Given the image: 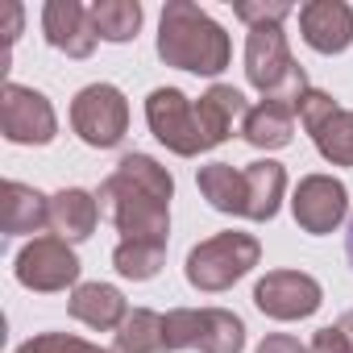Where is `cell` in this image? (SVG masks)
<instances>
[{
    "label": "cell",
    "mask_w": 353,
    "mask_h": 353,
    "mask_svg": "<svg viewBox=\"0 0 353 353\" xmlns=\"http://www.w3.org/2000/svg\"><path fill=\"white\" fill-rule=\"evenodd\" d=\"M170 196L174 179L150 154H125L117 170L100 188V216H108L121 233V241L141 245H166L170 233Z\"/></svg>",
    "instance_id": "obj_1"
},
{
    "label": "cell",
    "mask_w": 353,
    "mask_h": 353,
    "mask_svg": "<svg viewBox=\"0 0 353 353\" xmlns=\"http://www.w3.org/2000/svg\"><path fill=\"white\" fill-rule=\"evenodd\" d=\"M158 59L192 75H221L233 59L229 34L192 0H170L158 21Z\"/></svg>",
    "instance_id": "obj_2"
},
{
    "label": "cell",
    "mask_w": 353,
    "mask_h": 353,
    "mask_svg": "<svg viewBox=\"0 0 353 353\" xmlns=\"http://www.w3.org/2000/svg\"><path fill=\"white\" fill-rule=\"evenodd\" d=\"M245 75L262 92V100H274V104H287V108H295V100L307 92V75L291 59L283 26L250 30V38H245Z\"/></svg>",
    "instance_id": "obj_3"
},
{
    "label": "cell",
    "mask_w": 353,
    "mask_h": 353,
    "mask_svg": "<svg viewBox=\"0 0 353 353\" xmlns=\"http://www.w3.org/2000/svg\"><path fill=\"white\" fill-rule=\"evenodd\" d=\"M258 258H262L258 237L229 229V233H216V237L200 241V245L188 254L183 274H188V283H192L196 291L216 295V291H229L237 279H245V274L258 266Z\"/></svg>",
    "instance_id": "obj_4"
},
{
    "label": "cell",
    "mask_w": 353,
    "mask_h": 353,
    "mask_svg": "<svg viewBox=\"0 0 353 353\" xmlns=\"http://www.w3.org/2000/svg\"><path fill=\"white\" fill-rule=\"evenodd\" d=\"M170 353L200 349V353H241L245 349V324L241 316L225 307H174L162 316Z\"/></svg>",
    "instance_id": "obj_5"
},
{
    "label": "cell",
    "mask_w": 353,
    "mask_h": 353,
    "mask_svg": "<svg viewBox=\"0 0 353 353\" xmlns=\"http://www.w3.org/2000/svg\"><path fill=\"white\" fill-rule=\"evenodd\" d=\"M71 129L92 150H112L129 133V100L112 83H88L71 100Z\"/></svg>",
    "instance_id": "obj_6"
},
{
    "label": "cell",
    "mask_w": 353,
    "mask_h": 353,
    "mask_svg": "<svg viewBox=\"0 0 353 353\" xmlns=\"http://www.w3.org/2000/svg\"><path fill=\"white\" fill-rule=\"evenodd\" d=\"M295 117L312 133L320 158H328L332 166H353V112L349 108H341L328 92L307 88L295 100Z\"/></svg>",
    "instance_id": "obj_7"
},
{
    "label": "cell",
    "mask_w": 353,
    "mask_h": 353,
    "mask_svg": "<svg viewBox=\"0 0 353 353\" xmlns=\"http://www.w3.org/2000/svg\"><path fill=\"white\" fill-rule=\"evenodd\" d=\"M145 121H150V133L179 158H196L208 150L204 133H200V121H196V104L179 92V88H154L145 96Z\"/></svg>",
    "instance_id": "obj_8"
},
{
    "label": "cell",
    "mask_w": 353,
    "mask_h": 353,
    "mask_svg": "<svg viewBox=\"0 0 353 353\" xmlns=\"http://www.w3.org/2000/svg\"><path fill=\"white\" fill-rule=\"evenodd\" d=\"M0 133L13 145H50L59 133V117L42 92L5 83V92H0Z\"/></svg>",
    "instance_id": "obj_9"
},
{
    "label": "cell",
    "mask_w": 353,
    "mask_h": 353,
    "mask_svg": "<svg viewBox=\"0 0 353 353\" xmlns=\"http://www.w3.org/2000/svg\"><path fill=\"white\" fill-rule=\"evenodd\" d=\"M17 283L30 291H67L79 283V258L71 250V241L63 237H34L21 254H17Z\"/></svg>",
    "instance_id": "obj_10"
},
{
    "label": "cell",
    "mask_w": 353,
    "mask_h": 353,
    "mask_svg": "<svg viewBox=\"0 0 353 353\" xmlns=\"http://www.w3.org/2000/svg\"><path fill=\"white\" fill-rule=\"evenodd\" d=\"M254 303L270 320H307L324 303V291L303 270H270L266 279H258Z\"/></svg>",
    "instance_id": "obj_11"
},
{
    "label": "cell",
    "mask_w": 353,
    "mask_h": 353,
    "mask_svg": "<svg viewBox=\"0 0 353 353\" xmlns=\"http://www.w3.org/2000/svg\"><path fill=\"white\" fill-rule=\"evenodd\" d=\"M291 212H295V225L303 233L324 237L345 221L349 192H345L341 179H332V174H307V179H299V188L291 196Z\"/></svg>",
    "instance_id": "obj_12"
},
{
    "label": "cell",
    "mask_w": 353,
    "mask_h": 353,
    "mask_svg": "<svg viewBox=\"0 0 353 353\" xmlns=\"http://www.w3.org/2000/svg\"><path fill=\"white\" fill-rule=\"evenodd\" d=\"M42 34L67 59H88L100 42L92 26V9H83L79 0H50L42 9Z\"/></svg>",
    "instance_id": "obj_13"
},
{
    "label": "cell",
    "mask_w": 353,
    "mask_h": 353,
    "mask_svg": "<svg viewBox=\"0 0 353 353\" xmlns=\"http://www.w3.org/2000/svg\"><path fill=\"white\" fill-rule=\"evenodd\" d=\"M303 42L320 54H341L353 46V9L345 0H312L299 9Z\"/></svg>",
    "instance_id": "obj_14"
},
{
    "label": "cell",
    "mask_w": 353,
    "mask_h": 353,
    "mask_svg": "<svg viewBox=\"0 0 353 353\" xmlns=\"http://www.w3.org/2000/svg\"><path fill=\"white\" fill-rule=\"evenodd\" d=\"M0 229H5L9 237L50 229V200L42 192H34L30 183L5 179L0 183Z\"/></svg>",
    "instance_id": "obj_15"
},
{
    "label": "cell",
    "mask_w": 353,
    "mask_h": 353,
    "mask_svg": "<svg viewBox=\"0 0 353 353\" xmlns=\"http://www.w3.org/2000/svg\"><path fill=\"white\" fill-rule=\"evenodd\" d=\"M245 96L237 92V88H229V83H212L200 100H196V121H200V133H204V141H208V150H216L229 133H233V125L237 121H245Z\"/></svg>",
    "instance_id": "obj_16"
},
{
    "label": "cell",
    "mask_w": 353,
    "mask_h": 353,
    "mask_svg": "<svg viewBox=\"0 0 353 353\" xmlns=\"http://www.w3.org/2000/svg\"><path fill=\"white\" fill-rule=\"evenodd\" d=\"M100 225V200L83 188H63L50 196V233L63 241H88Z\"/></svg>",
    "instance_id": "obj_17"
},
{
    "label": "cell",
    "mask_w": 353,
    "mask_h": 353,
    "mask_svg": "<svg viewBox=\"0 0 353 353\" xmlns=\"http://www.w3.org/2000/svg\"><path fill=\"white\" fill-rule=\"evenodd\" d=\"M67 307H71V316L79 324H88L96 332H117L125 324V316H129L125 295L117 287H108V283H79L71 291V303Z\"/></svg>",
    "instance_id": "obj_18"
},
{
    "label": "cell",
    "mask_w": 353,
    "mask_h": 353,
    "mask_svg": "<svg viewBox=\"0 0 353 353\" xmlns=\"http://www.w3.org/2000/svg\"><path fill=\"white\" fill-rule=\"evenodd\" d=\"M287 192V170L274 158L245 166V221H270Z\"/></svg>",
    "instance_id": "obj_19"
},
{
    "label": "cell",
    "mask_w": 353,
    "mask_h": 353,
    "mask_svg": "<svg viewBox=\"0 0 353 353\" xmlns=\"http://www.w3.org/2000/svg\"><path fill=\"white\" fill-rule=\"evenodd\" d=\"M241 137L250 145H258V150H283V145H291V137H295V108L274 104V100L254 104L245 112V121H241Z\"/></svg>",
    "instance_id": "obj_20"
},
{
    "label": "cell",
    "mask_w": 353,
    "mask_h": 353,
    "mask_svg": "<svg viewBox=\"0 0 353 353\" xmlns=\"http://www.w3.org/2000/svg\"><path fill=\"white\" fill-rule=\"evenodd\" d=\"M196 183H200V196L216 212L245 216V170H233L229 162H212V166H200Z\"/></svg>",
    "instance_id": "obj_21"
},
{
    "label": "cell",
    "mask_w": 353,
    "mask_h": 353,
    "mask_svg": "<svg viewBox=\"0 0 353 353\" xmlns=\"http://www.w3.org/2000/svg\"><path fill=\"white\" fill-rule=\"evenodd\" d=\"M112 353H170L162 316L150 312V307H133V312L125 316V324L117 328Z\"/></svg>",
    "instance_id": "obj_22"
},
{
    "label": "cell",
    "mask_w": 353,
    "mask_h": 353,
    "mask_svg": "<svg viewBox=\"0 0 353 353\" xmlns=\"http://www.w3.org/2000/svg\"><path fill=\"white\" fill-rule=\"evenodd\" d=\"M92 26H96V38L104 42H133L141 30V5L137 0H96Z\"/></svg>",
    "instance_id": "obj_23"
},
{
    "label": "cell",
    "mask_w": 353,
    "mask_h": 353,
    "mask_svg": "<svg viewBox=\"0 0 353 353\" xmlns=\"http://www.w3.org/2000/svg\"><path fill=\"white\" fill-rule=\"evenodd\" d=\"M162 258H166V245H141V241H121L112 250V266L121 279H133V283H145L162 270Z\"/></svg>",
    "instance_id": "obj_24"
},
{
    "label": "cell",
    "mask_w": 353,
    "mask_h": 353,
    "mask_svg": "<svg viewBox=\"0 0 353 353\" xmlns=\"http://www.w3.org/2000/svg\"><path fill=\"white\" fill-rule=\"evenodd\" d=\"M13 353H112V349H100V345L71 336V332H38L26 345H17Z\"/></svg>",
    "instance_id": "obj_25"
},
{
    "label": "cell",
    "mask_w": 353,
    "mask_h": 353,
    "mask_svg": "<svg viewBox=\"0 0 353 353\" xmlns=\"http://www.w3.org/2000/svg\"><path fill=\"white\" fill-rule=\"evenodd\" d=\"M233 13H237L250 30H262V26H283L295 9L287 5V0H237Z\"/></svg>",
    "instance_id": "obj_26"
},
{
    "label": "cell",
    "mask_w": 353,
    "mask_h": 353,
    "mask_svg": "<svg viewBox=\"0 0 353 353\" xmlns=\"http://www.w3.org/2000/svg\"><path fill=\"white\" fill-rule=\"evenodd\" d=\"M307 353H353V345H349V336L341 332V324H324V328H316Z\"/></svg>",
    "instance_id": "obj_27"
},
{
    "label": "cell",
    "mask_w": 353,
    "mask_h": 353,
    "mask_svg": "<svg viewBox=\"0 0 353 353\" xmlns=\"http://www.w3.org/2000/svg\"><path fill=\"white\" fill-rule=\"evenodd\" d=\"M258 353H307V345H299V341L287 336V332H274V336H266V341L258 345Z\"/></svg>",
    "instance_id": "obj_28"
},
{
    "label": "cell",
    "mask_w": 353,
    "mask_h": 353,
    "mask_svg": "<svg viewBox=\"0 0 353 353\" xmlns=\"http://www.w3.org/2000/svg\"><path fill=\"white\" fill-rule=\"evenodd\" d=\"M5 17H9V30H5V42L13 46V42H17V34H21V5H17V0H9V5H5Z\"/></svg>",
    "instance_id": "obj_29"
},
{
    "label": "cell",
    "mask_w": 353,
    "mask_h": 353,
    "mask_svg": "<svg viewBox=\"0 0 353 353\" xmlns=\"http://www.w3.org/2000/svg\"><path fill=\"white\" fill-rule=\"evenodd\" d=\"M336 324H341V332H345V336H349V345H353V312H345Z\"/></svg>",
    "instance_id": "obj_30"
},
{
    "label": "cell",
    "mask_w": 353,
    "mask_h": 353,
    "mask_svg": "<svg viewBox=\"0 0 353 353\" xmlns=\"http://www.w3.org/2000/svg\"><path fill=\"white\" fill-rule=\"evenodd\" d=\"M345 254H349V266H353V221H349V233H345Z\"/></svg>",
    "instance_id": "obj_31"
}]
</instances>
